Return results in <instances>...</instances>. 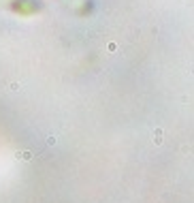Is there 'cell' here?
I'll use <instances>...</instances> for the list:
<instances>
[{
  "label": "cell",
  "instance_id": "cell-1",
  "mask_svg": "<svg viewBox=\"0 0 194 203\" xmlns=\"http://www.w3.org/2000/svg\"><path fill=\"white\" fill-rule=\"evenodd\" d=\"M34 158V154L30 150H21V152H17V160H21V162H30Z\"/></svg>",
  "mask_w": 194,
  "mask_h": 203
},
{
  "label": "cell",
  "instance_id": "cell-2",
  "mask_svg": "<svg viewBox=\"0 0 194 203\" xmlns=\"http://www.w3.org/2000/svg\"><path fill=\"white\" fill-rule=\"evenodd\" d=\"M151 137H154V143H156V146H162V141H164V139H162V137H164V133H162V128H156Z\"/></svg>",
  "mask_w": 194,
  "mask_h": 203
},
{
  "label": "cell",
  "instance_id": "cell-3",
  "mask_svg": "<svg viewBox=\"0 0 194 203\" xmlns=\"http://www.w3.org/2000/svg\"><path fill=\"white\" fill-rule=\"evenodd\" d=\"M47 143H49V146H56V143H58V137H53V135H49V137H47Z\"/></svg>",
  "mask_w": 194,
  "mask_h": 203
},
{
  "label": "cell",
  "instance_id": "cell-4",
  "mask_svg": "<svg viewBox=\"0 0 194 203\" xmlns=\"http://www.w3.org/2000/svg\"><path fill=\"white\" fill-rule=\"evenodd\" d=\"M19 88H21L19 83H11V90H13V92H17V90H19Z\"/></svg>",
  "mask_w": 194,
  "mask_h": 203
}]
</instances>
